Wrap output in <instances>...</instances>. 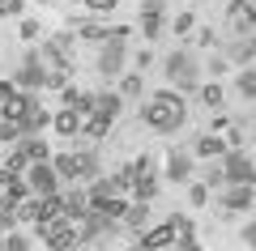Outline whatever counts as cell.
Returning <instances> with one entry per match:
<instances>
[{
	"instance_id": "6da1fadb",
	"label": "cell",
	"mask_w": 256,
	"mask_h": 251,
	"mask_svg": "<svg viewBox=\"0 0 256 251\" xmlns=\"http://www.w3.org/2000/svg\"><path fill=\"white\" fill-rule=\"evenodd\" d=\"M184 119H188V107H184V98L175 90H158L150 102H141V124L154 128V132H180Z\"/></svg>"
},
{
	"instance_id": "7a4b0ae2",
	"label": "cell",
	"mask_w": 256,
	"mask_h": 251,
	"mask_svg": "<svg viewBox=\"0 0 256 251\" xmlns=\"http://www.w3.org/2000/svg\"><path fill=\"white\" fill-rule=\"evenodd\" d=\"M68 47H73V34H56V38H47L43 51H38V64H43V77H47V90H64V85H68V77H73Z\"/></svg>"
},
{
	"instance_id": "3957f363",
	"label": "cell",
	"mask_w": 256,
	"mask_h": 251,
	"mask_svg": "<svg viewBox=\"0 0 256 251\" xmlns=\"http://www.w3.org/2000/svg\"><path fill=\"white\" fill-rule=\"evenodd\" d=\"M162 72H166V81H171L180 94H192L196 85H201V60H196L188 47H175V51H166Z\"/></svg>"
},
{
	"instance_id": "277c9868",
	"label": "cell",
	"mask_w": 256,
	"mask_h": 251,
	"mask_svg": "<svg viewBox=\"0 0 256 251\" xmlns=\"http://www.w3.org/2000/svg\"><path fill=\"white\" fill-rule=\"evenodd\" d=\"M128 34H132L128 26H116V30H111V38H107V43H98V47H102V51H98V72H102V77H120V72H124V55H128Z\"/></svg>"
},
{
	"instance_id": "5b68a950",
	"label": "cell",
	"mask_w": 256,
	"mask_h": 251,
	"mask_svg": "<svg viewBox=\"0 0 256 251\" xmlns=\"http://www.w3.org/2000/svg\"><path fill=\"white\" fill-rule=\"evenodd\" d=\"M34 230H38V239H43L47 251H73L77 243H82V239H77V226L68 222L64 213L52 217V222H43V226H34Z\"/></svg>"
},
{
	"instance_id": "8992f818",
	"label": "cell",
	"mask_w": 256,
	"mask_h": 251,
	"mask_svg": "<svg viewBox=\"0 0 256 251\" xmlns=\"http://www.w3.org/2000/svg\"><path fill=\"white\" fill-rule=\"evenodd\" d=\"M218 162H222V179L226 183H252L256 188V162L248 158V149H226Z\"/></svg>"
},
{
	"instance_id": "52a82bcc",
	"label": "cell",
	"mask_w": 256,
	"mask_h": 251,
	"mask_svg": "<svg viewBox=\"0 0 256 251\" xmlns=\"http://www.w3.org/2000/svg\"><path fill=\"white\" fill-rule=\"evenodd\" d=\"M218 205H222V213H252L256 209V188L252 183H222Z\"/></svg>"
},
{
	"instance_id": "ba28073f",
	"label": "cell",
	"mask_w": 256,
	"mask_h": 251,
	"mask_svg": "<svg viewBox=\"0 0 256 251\" xmlns=\"http://www.w3.org/2000/svg\"><path fill=\"white\" fill-rule=\"evenodd\" d=\"M128 192H132V200H146V205L158 196V175H154V158L150 153L132 162V188Z\"/></svg>"
},
{
	"instance_id": "9c48e42d",
	"label": "cell",
	"mask_w": 256,
	"mask_h": 251,
	"mask_svg": "<svg viewBox=\"0 0 256 251\" xmlns=\"http://www.w3.org/2000/svg\"><path fill=\"white\" fill-rule=\"evenodd\" d=\"M26 188H30V196H52V192H60L56 166L52 162H30L26 166Z\"/></svg>"
},
{
	"instance_id": "30bf717a",
	"label": "cell",
	"mask_w": 256,
	"mask_h": 251,
	"mask_svg": "<svg viewBox=\"0 0 256 251\" xmlns=\"http://www.w3.org/2000/svg\"><path fill=\"white\" fill-rule=\"evenodd\" d=\"M13 85H18V90H30V94L47 90V77H43V64H38V51H26V55H22V68L13 72Z\"/></svg>"
},
{
	"instance_id": "8fae6325",
	"label": "cell",
	"mask_w": 256,
	"mask_h": 251,
	"mask_svg": "<svg viewBox=\"0 0 256 251\" xmlns=\"http://www.w3.org/2000/svg\"><path fill=\"white\" fill-rule=\"evenodd\" d=\"M226 30L230 34H252L256 30V4L252 0H230L226 4Z\"/></svg>"
},
{
	"instance_id": "7c38bea8",
	"label": "cell",
	"mask_w": 256,
	"mask_h": 251,
	"mask_svg": "<svg viewBox=\"0 0 256 251\" xmlns=\"http://www.w3.org/2000/svg\"><path fill=\"white\" fill-rule=\"evenodd\" d=\"M162 21H166V0H141V34H146V43L162 34Z\"/></svg>"
},
{
	"instance_id": "4fadbf2b",
	"label": "cell",
	"mask_w": 256,
	"mask_h": 251,
	"mask_svg": "<svg viewBox=\"0 0 256 251\" xmlns=\"http://www.w3.org/2000/svg\"><path fill=\"white\" fill-rule=\"evenodd\" d=\"M252 60H256V30H252V34H230L226 38V64L248 68Z\"/></svg>"
},
{
	"instance_id": "5bb4252c",
	"label": "cell",
	"mask_w": 256,
	"mask_h": 251,
	"mask_svg": "<svg viewBox=\"0 0 256 251\" xmlns=\"http://www.w3.org/2000/svg\"><path fill=\"white\" fill-rule=\"evenodd\" d=\"M141 247L146 251H162V247H175V226H171V217H166L162 226H154V230H141Z\"/></svg>"
},
{
	"instance_id": "9a60e30c",
	"label": "cell",
	"mask_w": 256,
	"mask_h": 251,
	"mask_svg": "<svg viewBox=\"0 0 256 251\" xmlns=\"http://www.w3.org/2000/svg\"><path fill=\"white\" fill-rule=\"evenodd\" d=\"M166 179L171 183H188L192 179V153L188 149H171L166 153Z\"/></svg>"
},
{
	"instance_id": "2e32d148",
	"label": "cell",
	"mask_w": 256,
	"mask_h": 251,
	"mask_svg": "<svg viewBox=\"0 0 256 251\" xmlns=\"http://www.w3.org/2000/svg\"><path fill=\"white\" fill-rule=\"evenodd\" d=\"M86 209H90V200H86V192H82V188H68V192H60V213L68 217L73 226L86 217Z\"/></svg>"
},
{
	"instance_id": "e0dca14e",
	"label": "cell",
	"mask_w": 256,
	"mask_h": 251,
	"mask_svg": "<svg viewBox=\"0 0 256 251\" xmlns=\"http://www.w3.org/2000/svg\"><path fill=\"white\" fill-rule=\"evenodd\" d=\"M120 111H124V98H120V94H94V111H90V115H98L102 119V124H116V119H120Z\"/></svg>"
},
{
	"instance_id": "ac0fdd59",
	"label": "cell",
	"mask_w": 256,
	"mask_h": 251,
	"mask_svg": "<svg viewBox=\"0 0 256 251\" xmlns=\"http://www.w3.org/2000/svg\"><path fill=\"white\" fill-rule=\"evenodd\" d=\"M18 149L26 153V162H52V153H47V141L38 132H30V136H18Z\"/></svg>"
},
{
	"instance_id": "d6986e66",
	"label": "cell",
	"mask_w": 256,
	"mask_h": 251,
	"mask_svg": "<svg viewBox=\"0 0 256 251\" xmlns=\"http://www.w3.org/2000/svg\"><path fill=\"white\" fill-rule=\"evenodd\" d=\"M192 153H196V158H222V153H226V136L201 132V136H196V145H192Z\"/></svg>"
},
{
	"instance_id": "ffe728a7",
	"label": "cell",
	"mask_w": 256,
	"mask_h": 251,
	"mask_svg": "<svg viewBox=\"0 0 256 251\" xmlns=\"http://www.w3.org/2000/svg\"><path fill=\"white\" fill-rule=\"evenodd\" d=\"M146 222H150V205L146 200H132V205L124 209V217H120L124 230H146Z\"/></svg>"
},
{
	"instance_id": "44dd1931",
	"label": "cell",
	"mask_w": 256,
	"mask_h": 251,
	"mask_svg": "<svg viewBox=\"0 0 256 251\" xmlns=\"http://www.w3.org/2000/svg\"><path fill=\"white\" fill-rule=\"evenodd\" d=\"M73 26H77V34H82L86 43H107L111 30H116V26H98V21H86V17H77Z\"/></svg>"
},
{
	"instance_id": "7402d4cb",
	"label": "cell",
	"mask_w": 256,
	"mask_h": 251,
	"mask_svg": "<svg viewBox=\"0 0 256 251\" xmlns=\"http://www.w3.org/2000/svg\"><path fill=\"white\" fill-rule=\"evenodd\" d=\"M64 107H73L77 115H90V111H94V94L73 90V85H64Z\"/></svg>"
},
{
	"instance_id": "603a6c76",
	"label": "cell",
	"mask_w": 256,
	"mask_h": 251,
	"mask_svg": "<svg viewBox=\"0 0 256 251\" xmlns=\"http://www.w3.org/2000/svg\"><path fill=\"white\" fill-rule=\"evenodd\" d=\"M52 128H56V132H60V136H77V132H82V115H77L73 107H64L60 115L52 119Z\"/></svg>"
},
{
	"instance_id": "cb8c5ba5",
	"label": "cell",
	"mask_w": 256,
	"mask_h": 251,
	"mask_svg": "<svg viewBox=\"0 0 256 251\" xmlns=\"http://www.w3.org/2000/svg\"><path fill=\"white\" fill-rule=\"evenodd\" d=\"M235 94H239V98H248V102H256V64L239 68V77H235Z\"/></svg>"
},
{
	"instance_id": "d4e9b609",
	"label": "cell",
	"mask_w": 256,
	"mask_h": 251,
	"mask_svg": "<svg viewBox=\"0 0 256 251\" xmlns=\"http://www.w3.org/2000/svg\"><path fill=\"white\" fill-rule=\"evenodd\" d=\"M116 196V188H111V179H94L90 192H86V200H90V209H102L107 200Z\"/></svg>"
},
{
	"instance_id": "484cf974",
	"label": "cell",
	"mask_w": 256,
	"mask_h": 251,
	"mask_svg": "<svg viewBox=\"0 0 256 251\" xmlns=\"http://www.w3.org/2000/svg\"><path fill=\"white\" fill-rule=\"evenodd\" d=\"M77 179H98V153L77 149Z\"/></svg>"
},
{
	"instance_id": "4316f807",
	"label": "cell",
	"mask_w": 256,
	"mask_h": 251,
	"mask_svg": "<svg viewBox=\"0 0 256 251\" xmlns=\"http://www.w3.org/2000/svg\"><path fill=\"white\" fill-rule=\"evenodd\" d=\"M52 166H56V175H60V179L77 183V153H56V158H52Z\"/></svg>"
},
{
	"instance_id": "83f0119b",
	"label": "cell",
	"mask_w": 256,
	"mask_h": 251,
	"mask_svg": "<svg viewBox=\"0 0 256 251\" xmlns=\"http://www.w3.org/2000/svg\"><path fill=\"white\" fill-rule=\"evenodd\" d=\"M107 179H111V188H116V196H120V192L132 188V166H120V171H111Z\"/></svg>"
},
{
	"instance_id": "f1b7e54d",
	"label": "cell",
	"mask_w": 256,
	"mask_h": 251,
	"mask_svg": "<svg viewBox=\"0 0 256 251\" xmlns=\"http://www.w3.org/2000/svg\"><path fill=\"white\" fill-rule=\"evenodd\" d=\"M141 90H146V81H141V77H137V72H128V77H124V81H120V94H124V98H137V94H141Z\"/></svg>"
},
{
	"instance_id": "f546056e",
	"label": "cell",
	"mask_w": 256,
	"mask_h": 251,
	"mask_svg": "<svg viewBox=\"0 0 256 251\" xmlns=\"http://www.w3.org/2000/svg\"><path fill=\"white\" fill-rule=\"evenodd\" d=\"M196 90H201V102H205L210 111L222 107V90H218V85H196Z\"/></svg>"
},
{
	"instance_id": "4dcf8cb0",
	"label": "cell",
	"mask_w": 256,
	"mask_h": 251,
	"mask_svg": "<svg viewBox=\"0 0 256 251\" xmlns=\"http://www.w3.org/2000/svg\"><path fill=\"white\" fill-rule=\"evenodd\" d=\"M26 166H30V162H26V153H22V149H13L9 162H4V171H9V175H26Z\"/></svg>"
},
{
	"instance_id": "1f68e13d",
	"label": "cell",
	"mask_w": 256,
	"mask_h": 251,
	"mask_svg": "<svg viewBox=\"0 0 256 251\" xmlns=\"http://www.w3.org/2000/svg\"><path fill=\"white\" fill-rule=\"evenodd\" d=\"M4 251H30V239L18 234V230H9V234H4Z\"/></svg>"
},
{
	"instance_id": "d6a6232c",
	"label": "cell",
	"mask_w": 256,
	"mask_h": 251,
	"mask_svg": "<svg viewBox=\"0 0 256 251\" xmlns=\"http://www.w3.org/2000/svg\"><path fill=\"white\" fill-rule=\"evenodd\" d=\"M18 136H22V128H18V124H13V119H9V115H0V141L9 145V141H18Z\"/></svg>"
},
{
	"instance_id": "836d02e7",
	"label": "cell",
	"mask_w": 256,
	"mask_h": 251,
	"mask_svg": "<svg viewBox=\"0 0 256 251\" xmlns=\"http://www.w3.org/2000/svg\"><path fill=\"white\" fill-rule=\"evenodd\" d=\"M222 183H226V179H222V162H214L210 171H205V188H210V192H218Z\"/></svg>"
},
{
	"instance_id": "e575fe53",
	"label": "cell",
	"mask_w": 256,
	"mask_h": 251,
	"mask_svg": "<svg viewBox=\"0 0 256 251\" xmlns=\"http://www.w3.org/2000/svg\"><path fill=\"white\" fill-rule=\"evenodd\" d=\"M171 226H175V243H180V239H192V217H180V213H175Z\"/></svg>"
},
{
	"instance_id": "d590c367",
	"label": "cell",
	"mask_w": 256,
	"mask_h": 251,
	"mask_svg": "<svg viewBox=\"0 0 256 251\" xmlns=\"http://www.w3.org/2000/svg\"><path fill=\"white\" fill-rule=\"evenodd\" d=\"M13 226H18V209H13V205H0V230L9 234Z\"/></svg>"
},
{
	"instance_id": "8d00e7d4",
	"label": "cell",
	"mask_w": 256,
	"mask_h": 251,
	"mask_svg": "<svg viewBox=\"0 0 256 251\" xmlns=\"http://www.w3.org/2000/svg\"><path fill=\"white\" fill-rule=\"evenodd\" d=\"M77 4H86L90 13H111V9L120 4V0H77Z\"/></svg>"
},
{
	"instance_id": "74e56055",
	"label": "cell",
	"mask_w": 256,
	"mask_h": 251,
	"mask_svg": "<svg viewBox=\"0 0 256 251\" xmlns=\"http://www.w3.org/2000/svg\"><path fill=\"white\" fill-rule=\"evenodd\" d=\"M26 9V0H0V17H18Z\"/></svg>"
},
{
	"instance_id": "f35d334b",
	"label": "cell",
	"mask_w": 256,
	"mask_h": 251,
	"mask_svg": "<svg viewBox=\"0 0 256 251\" xmlns=\"http://www.w3.org/2000/svg\"><path fill=\"white\" fill-rule=\"evenodd\" d=\"M188 200H192V205H205V200H210V188H205V183H192V188H188Z\"/></svg>"
},
{
	"instance_id": "ab89813d",
	"label": "cell",
	"mask_w": 256,
	"mask_h": 251,
	"mask_svg": "<svg viewBox=\"0 0 256 251\" xmlns=\"http://www.w3.org/2000/svg\"><path fill=\"white\" fill-rule=\"evenodd\" d=\"M13 94H18V85H13V81H0V111H4V102H9Z\"/></svg>"
},
{
	"instance_id": "60d3db41",
	"label": "cell",
	"mask_w": 256,
	"mask_h": 251,
	"mask_svg": "<svg viewBox=\"0 0 256 251\" xmlns=\"http://www.w3.org/2000/svg\"><path fill=\"white\" fill-rule=\"evenodd\" d=\"M192 30V13H180V17H175V34H188Z\"/></svg>"
},
{
	"instance_id": "b9f144b4",
	"label": "cell",
	"mask_w": 256,
	"mask_h": 251,
	"mask_svg": "<svg viewBox=\"0 0 256 251\" xmlns=\"http://www.w3.org/2000/svg\"><path fill=\"white\" fill-rule=\"evenodd\" d=\"M196 43H201V47H214V43H218V34H214V30H196Z\"/></svg>"
},
{
	"instance_id": "7bdbcfd3",
	"label": "cell",
	"mask_w": 256,
	"mask_h": 251,
	"mask_svg": "<svg viewBox=\"0 0 256 251\" xmlns=\"http://www.w3.org/2000/svg\"><path fill=\"white\" fill-rule=\"evenodd\" d=\"M210 72H214V77H218V72H226V55H214V60H210Z\"/></svg>"
},
{
	"instance_id": "ee69618b",
	"label": "cell",
	"mask_w": 256,
	"mask_h": 251,
	"mask_svg": "<svg viewBox=\"0 0 256 251\" xmlns=\"http://www.w3.org/2000/svg\"><path fill=\"white\" fill-rule=\"evenodd\" d=\"M175 251H201V243H196V239H180V243H175Z\"/></svg>"
},
{
	"instance_id": "f6af8a7d",
	"label": "cell",
	"mask_w": 256,
	"mask_h": 251,
	"mask_svg": "<svg viewBox=\"0 0 256 251\" xmlns=\"http://www.w3.org/2000/svg\"><path fill=\"white\" fill-rule=\"evenodd\" d=\"M22 38H38V26H34V21H22Z\"/></svg>"
},
{
	"instance_id": "bcb514c9",
	"label": "cell",
	"mask_w": 256,
	"mask_h": 251,
	"mask_svg": "<svg viewBox=\"0 0 256 251\" xmlns=\"http://www.w3.org/2000/svg\"><path fill=\"white\" fill-rule=\"evenodd\" d=\"M38 4H60V0H38Z\"/></svg>"
},
{
	"instance_id": "7dc6e473",
	"label": "cell",
	"mask_w": 256,
	"mask_h": 251,
	"mask_svg": "<svg viewBox=\"0 0 256 251\" xmlns=\"http://www.w3.org/2000/svg\"><path fill=\"white\" fill-rule=\"evenodd\" d=\"M128 251H146V247H141V243H137V247H128Z\"/></svg>"
},
{
	"instance_id": "c3c4849f",
	"label": "cell",
	"mask_w": 256,
	"mask_h": 251,
	"mask_svg": "<svg viewBox=\"0 0 256 251\" xmlns=\"http://www.w3.org/2000/svg\"><path fill=\"white\" fill-rule=\"evenodd\" d=\"M162 251H175V247H162Z\"/></svg>"
},
{
	"instance_id": "681fc988",
	"label": "cell",
	"mask_w": 256,
	"mask_h": 251,
	"mask_svg": "<svg viewBox=\"0 0 256 251\" xmlns=\"http://www.w3.org/2000/svg\"><path fill=\"white\" fill-rule=\"evenodd\" d=\"M252 4H256V0H252Z\"/></svg>"
}]
</instances>
